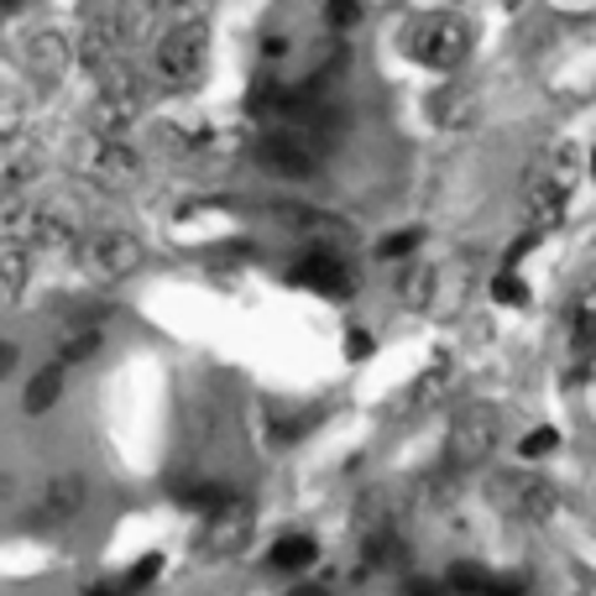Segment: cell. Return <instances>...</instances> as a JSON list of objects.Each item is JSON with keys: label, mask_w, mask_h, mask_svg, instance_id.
Segmentation results:
<instances>
[{"label": "cell", "mask_w": 596, "mask_h": 596, "mask_svg": "<svg viewBox=\"0 0 596 596\" xmlns=\"http://www.w3.org/2000/svg\"><path fill=\"white\" fill-rule=\"evenodd\" d=\"M79 262L95 283H120L147 262V246H141L131 231H95V236L79 246Z\"/></svg>", "instance_id": "8992f818"}, {"label": "cell", "mask_w": 596, "mask_h": 596, "mask_svg": "<svg viewBox=\"0 0 596 596\" xmlns=\"http://www.w3.org/2000/svg\"><path fill=\"white\" fill-rule=\"evenodd\" d=\"M11 366H17V345H11V340H0V377H6Z\"/></svg>", "instance_id": "1f68e13d"}, {"label": "cell", "mask_w": 596, "mask_h": 596, "mask_svg": "<svg viewBox=\"0 0 596 596\" xmlns=\"http://www.w3.org/2000/svg\"><path fill=\"white\" fill-rule=\"evenodd\" d=\"M278 220L294 231L298 241H309L315 252H345V246H356V231H351V220L330 215V210H315V204H278Z\"/></svg>", "instance_id": "9c48e42d"}, {"label": "cell", "mask_w": 596, "mask_h": 596, "mask_svg": "<svg viewBox=\"0 0 596 596\" xmlns=\"http://www.w3.org/2000/svg\"><path fill=\"white\" fill-rule=\"evenodd\" d=\"M32 173V158H0V189H17Z\"/></svg>", "instance_id": "f546056e"}, {"label": "cell", "mask_w": 596, "mask_h": 596, "mask_svg": "<svg viewBox=\"0 0 596 596\" xmlns=\"http://www.w3.org/2000/svg\"><path fill=\"white\" fill-rule=\"evenodd\" d=\"M518 6H529V0H508V11H518Z\"/></svg>", "instance_id": "836d02e7"}, {"label": "cell", "mask_w": 596, "mask_h": 596, "mask_svg": "<svg viewBox=\"0 0 596 596\" xmlns=\"http://www.w3.org/2000/svg\"><path fill=\"white\" fill-rule=\"evenodd\" d=\"M418 241H424V236H418V231H393V236H382L377 257H387V262H393V257H408V252H414Z\"/></svg>", "instance_id": "83f0119b"}, {"label": "cell", "mask_w": 596, "mask_h": 596, "mask_svg": "<svg viewBox=\"0 0 596 596\" xmlns=\"http://www.w3.org/2000/svg\"><path fill=\"white\" fill-rule=\"evenodd\" d=\"M492 298L497 304H508V309H523V304H529V283L518 278V273H497V283H492Z\"/></svg>", "instance_id": "484cf974"}, {"label": "cell", "mask_w": 596, "mask_h": 596, "mask_svg": "<svg viewBox=\"0 0 596 596\" xmlns=\"http://www.w3.org/2000/svg\"><path fill=\"white\" fill-rule=\"evenodd\" d=\"M592 179H596V152H592Z\"/></svg>", "instance_id": "e575fe53"}, {"label": "cell", "mask_w": 596, "mask_h": 596, "mask_svg": "<svg viewBox=\"0 0 596 596\" xmlns=\"http://www.w3.org/2000/svg\"><path fill=\"white\" fill-rule=\"evenodd\" d=\"M257 529V508L252 497H225L215 513L204 518V534H199V555L204 560H231L246 550V539Z\"/></svg>", "instance_id": "52a82bcc"}, {"label": "cell", "mask_w": 596, "mask_h": 596, "mask_svg": "<svg viewBox=\"0 0 596 596\" xmlns=\"http://www.w3.org/2000/svg\"><path fill=\"white\" fill-rule=\"evenodd\" d=\"M445 382H450V366L439 361V366H429V372H424V382H418V387H414V397H418V403H424V397L445 393Z\"/></svg>", "instance_id": "f1b7e54d"}, {"label": "cell", "mask_w": 596, "mask_h": 596, "mask_svg": "<svg viewBox=\"0 0 596 596\" xmlns=\"http://www.w3.org/2000/svg\"><path fill=\"white\" fill-rule=\"evenodd\" d=\"M84 497H89L84 477H53L38 492V518L42 523H63V518H74L84 508Z\"/></svg>", "instance_id": "9a60e30c"}, {"label": "cell", "mask_w": 596, "mask_h": 596, "mask_svg": "<svg viewBox=\"0 0 596 596\" xmlns=\"http://www.w3.org/2000/svg\"><path fill=\"white\" fill-rule=\"evenodd\" d=\"M492 502L502 513L523 518V523H550L560 513L555 481L534 477V471H502V477H492Z\"/></svg>", "instance_id": "5b68a950"}, {"label": "cell", "mask_w": 596, "mask_h": 596, "mask_svg": "<svg viewBox=\"0 0 596 596\" xmlns=\"http://www.w3.org/2000/svg\"><path fill=\"white\" fill-rule=\"evenodd\" d=\"M571 351H576V366H592L596 361V283H586L576 294V309H571Z\"/></svg>", "instance_id": "2e32d148"}, {"label": "cell", "mask_w": 596, "mask_h": 596, "mask_svg": "<svg viewBox=\"0 0 596 596\" xmlns=\"http://www.w3.org/2000/svg\"><path fill=\"white\" fill-rule=\"evenodd\" d=\"M565 199H571V189H565L544 162H534V173H529V183H523V220H529V236L555 231L560 220H565Z\"/></svg>", "instance_id": "30bf717a"}, {"label": "cell", "mask_w": 596, "mask_h": 596, "mask_svg": "<svg viewBox=\"0 0 596 596\" xmlns=\"http://www.w3.org/2000/svg\"><path fill=\"white\" fill-rule=\"evenodd\" d=\"M204 63H210V26H204V21H179V26L158 42V79L168 84V89L199 84Z\"/></svg>", "instance_id": "7a4b0ae2"}, {"label": "cell", "mask_w": 596, "mask_h": 596, "mask_svg": "<svg viewBox=\"0 0 596 596\" xmlns=\"http://www.w3.org/2000/svg\"><path fill=\"white\" fill-rule=\"evenodd\" d=\"M0 241L6 246H63L68 241V225H63L53 210L42 204H26V199H6L0 204Z\"/></svg>", "instance_id": "ba28073f"}, {"label": "cell", "mask_w": 596, "mask_h": 596, "mask_svg": "<svg viewBox=\"0 0 596 596\" xmlns=\"http://www.w3.org/2000/svg\"><path fill=\"white\" fill-rule=\"evenodd\" d=\"M288 283H298V288H309V294H319V298L356 294V273H351L336 252H309L304 262H294V267H288Z\"/></svg>", "instance_id": "8fae6325"}, {"label": "cell", "mask_w": 596, "mask_h": 596, "mask_svg": "<svg viewBox=\"0 0 596 596\" xmlns=\"http://www.w3.org/2000/svg\"><path fill=\"white\" fill-rule=\"evenodd\" d=\"M116 38L126 47H137V42L152 38V26H158V0H116Z\"/></svg>", "instance_id": "e0dca14e"}, {"label": "cell", "mask_w": 596, "mask_h": 596, "mask_svg": "<svg viewBox=\"0 0 596 596\" xmlns=\"http://www.w3.org/2000/svg\"><path fill=\"white\" fill-rule=\"evenodd\" d=\"M99 340H105V330H99L95 319H68V324L58 330V361H63V366L89 361L99 351Z\"/></svg>", "instance_id": "ac0fdd59"}, {"label": "cell", "mask_w": 596, "mask_h": 596, "mask_svg": "<svg viewBox=\"0 0 596 596\" xmlns=\"http://www.w3.org/2000/svg\"><path fill=\"white\" fill-rule=\"evenodd\" d=\"M366 351H372V340H366V330H351V336H345V356L361 361Z\"/></svg>", "instance_id": "4dcf8cb0"}, {"label": "cell", "mask_w": 596, "mask_h": 596, "mask_svg": "<svg viewBox=\"0 0 596 596\" xmlns=\"http://www.w3.org/2000/svg\"><path fill=\"white\" fill-rule=\"evenodd\" d=\"M424 110H429V120L435 126H445V131H460V126H471L477 120V95L466 89V84H445V89H435V95L424 99Z\"/></svg>", "instance_id": "4fadbf2b"}, {"label": "cell", "mask_w": 596, "mask_h": 596, "mask_svg": "<svg viewBox=\"0 0 596 596\" xmlns=\"http://www.w3.org/2000/svg\"><path fill=\"white\" fill-rule=\"evenodd\" d=\"M294 596H330V592H324V586H298Z\"/></svg>", "instance_id": "d6a6232c"}, {"label": "cell", "mask_w": 596, "mask_h": 596, "mask_svg": "<svg viewBox=\"0 0 596 596\" xmlns=\"http://www.w3.org/2000/svg\"><path fill=\"white\" fill-rule=\"evenodd\" d=\"M497 439H502V418H497V408H487V403L460 408V414L450 418V439H445L450 471H471V466H481V460L497 450Z\"/></svg>", "instance_id": "3957f363"}, {"label": "cell", "mask_w": 596, "mask_h": 596, "mask_svg": "<svg viewBox=\"0 0 596 596\" xmlns=\"http://www.w3.org/2000/svg\"><path fill=\"white\" fill-rule=\"evenodd\" d=\"M257 162L278 179H315L324 162V141L309 131H288V126H267V137L257 141Z\"/></svg>", "instance_id": "277c9868"}, {"label": "cell", "mask_w": 596, "mask_h": 596, "mask_svg": "<svg viewBox=\"0 0 596 596\" xmlns=\"http://www.w3.org/2000/svg\"><path fill=\"white\" fill-rule=\"evenodd\" d=\"M435 283H439L435 267H414V273L403 278V304H408V309H429V304H435Z\"/></svg>", "instance_id": "603a6c76"}, {"label": "cell", "mask_w": 596, "mask_h": 596, "mask_svg": "<svg viewBox=\"0 0 596 596\" xmlns=\"http://www.w3.org/2000/svg\"><path fill=\"white\" fill-rule=\"evenodd\" d=\"M319 560V544L309 534H283L278 544H273V555H267V565L278 571V576H298V571H309Z\"/></svg>", "instance_id": "ffe728a7"}, {"label": "cell", "mask_w": 596, "mask_h": 596, "mask_svg": "<svg viewBox=\"0 0 596 596\" xmlns=\"http://www.w3.org/2000/svg\"><path fill=\"white\" fill-rule=\"evenodd\" d=\"M158 571H162V555H141L137 565H131V571L120 576V592H141V586L158 576Z\"/></svg>", "instance_id": "4316f807"}, {"label": "cell", "mask_w": 596, "mask_h": 596, "mask_svg": "<svg viewBox=\"0 0 596 596\" xmlns=\"http://www.w3.org/2000/svg\"><path fill=\"white\" fill-rule=\"evenodd\" d=\"M84 168H89V179L105 183V189H120V183H137L141 179V158L126 147V141H116V137H95Z\"/></svg>", "instance_id": "7c38bea8"}, {"label": "cell", "mask_w": 596, "mask_h": 596, "mask_svg": "<svg viewBox=\"0 0 596 596\" xmlns=\"http://www.w3.org/2000/svg\"><path fill=\"white\" fill-rule=\"evenodd\" d=\"M560 450V429H550V424H539V429H529V435L518 439V456L523 460H544Z\"/></svg>", "instance_id": "cb8c5ba5"}, {"label": "cell", "mask_w": 596, "mask_h": 596, "mask_svg": "<svg viewBox=\"0 0 596 596\" xmlns=\"http://www.w3.org/2000/svg\"><path fill=\"white\" fill-rule=\"evenodd\" d=\"M403 47H408L414 63L450 74V68H460L471 58V26L456 11H424V17H414L403 26Z\"/></svg>", "instance_id": "6da1fadb"}, {"label": "cell", "mask_w": 596, "mask_h": 596, "mask_svg": "<svg viewBox=\"0 0 596 596\" xmlns=\"http://www.w3.org/2000/svg\"><path fill=\"white\" fill-rule=\"evenodd\" d=\"M26 63H32L38 74H58L63 63H68V42H63L58 32H38L32 47H26Z\"/></svg>", "instance_id": "44dd1931"}, {"label": "cell", "mask_w": 596, "mask_h": 596, "mask_svg": "<svg viewBox=\"0 0 596 596\" xmlns=\"http://www.w3.org/2000/svg\"><path fill=\"white\" fill-rule=\"evenodd\" d=\"M21 283H26V252H17V246H0V309L21 298Z\"/></svg>", "instance_id": "7402d4cb"}, {"label": "cell", "mask_w": 596, "mask_h": 596, "mask_svg": "<svg viewBox=\"0 0 596 596\" xmlns=\"http://www.w3.org/2000/svg\"><path fill=\"white\" fill-rule=\"evenodd\" d=\"M361 21V0H324V26L330 32H351Z\"/></svg>", "instance_id": "d4e9b609"}, {"label": "cell", "mask_w": 596, "mask_h": 596, "mask_svg": "<svg viewBox=\"0 0 596 596\" xmlns=\"http://www.w3.org/2000/svg\"><path fill=\"white\" fill-rule=\"evenodd\" d=\"M120 47H126V42L116 38V21H110V17H95L79 32V58L89 63V68H99V74H116Z\"/></svg>", "instance_id": "5bb4252c"}, {"label": "cell", "mask_w": 596, "mask_h": 596, "mask_svg": "<svg viewBox=\"0 0 596 596\" xmlns=\"http://www.w3.org/2000/svg\"><path fill=\"white\" fill-rule=\"evenodd\" d=\"M63 377H68V366H63V361H47L38 377L26 382V393H21V408H26L32 418L47 414V408H53V403L63 397Z\"/></svg>", "instance_id": "d6986e66"}]
</instances>
